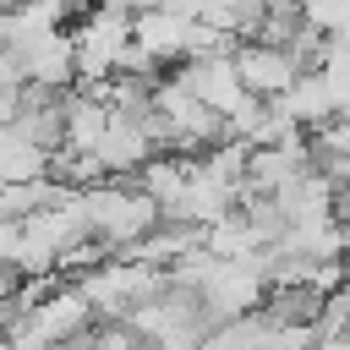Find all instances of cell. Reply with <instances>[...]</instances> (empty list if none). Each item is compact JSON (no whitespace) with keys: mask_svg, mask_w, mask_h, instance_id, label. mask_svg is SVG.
Returning <instances> with one entry per match:
<instances>
[{"mask_svg":"<svg viewBox=\"0 0 350 350\" xmlns=\"http://www.w3.org/2000/svg\"><path fill=\"white\" fill-rule=\"evenodd\" d=\"M186 27H191V22L170 16L164 5H153V11H137V16H131V44H137L159 71H175V66L186 60Z\"/></svg>","mask_w":350,"mask_h":350,"instance_id":"277c9868","label":"cell"},{"mask_svg":"<svg viewBox=\"0 0 350 350\" xmlns=\"http://www.w3.org/2000/svg\"><path fill=\"white\" fill-rule=\"evenodd\" d=\"M328 180H334V191H350V159H328V164H317Z\"/></svg>","mask_w":350,"mask_h":350,"instance_id":"5b68a950","label":"cell"},{"mask_svg":"<svg viewBox=\"0 0 350 350\" xmlns=\"http://www.w3.org/2000/svg\"><path fill=\"white\" fill-rule=\"evenodd\" d=\"M202 323H246L268 301V252L252 262H213L208 279L191 290Z\"/></svg>","mask_w":350,"mask_h":350,"instance_id":"6da1fadb","label":"cell"},{"mask_svg":"<svg viewBox=\"0 0 350 350\" xmlns=\"http://www.w3.org/2000/svg\"><path fill=\"white\" fill-rule=\"evenodd\" d=\"M16 71H22V88L33 93H49V98H66L77 88V49H71V27H55L33 44L16 49Z\"/></svg>","mask_w":350,"mask_h":350,"instance_id":"7a4b0ae2","label":"cell"},{"mask_svg":"<svg viewBox=\"0 0 350 350\" xmlns=\"http://www.w3.org/2000/svg\"><path fill=\"white\" fill-rule=\"evenodd\" d=\"M230 66H235V77H241V88L252 93V98H279L306 66L290 55V49H279V44H262V38H252V44H235L230 49Z\"/></svg>","mask_w":350,"mask_h":350,"instance_id":"3957f363","label":"cell"}]
</instances>
